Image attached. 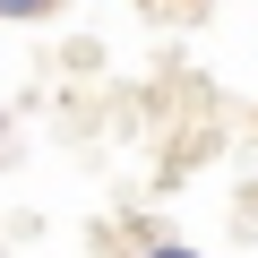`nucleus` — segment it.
Returning <instances> with one entry per match:
<instances>
[{"label":"nucleus","mask_w":258,"mask_h":258,"mask_svg":"<svg viewBox=\"0 0 258 258\" xmlns=\"http://www.w3.org/2000/svg\"><path fill=\"white\" fill-rule=\"evenodd\" d=\"M155 258H189V249H155Z\"/></svg>","instance_id":"f03ea898"},{"label":"nucleus","mask_w":258,"mask_h":258,"mask_svg":"<svg viewBox=\"0 0 258 258\" xmlns=\"http://www.w3.org/2000/svg\"><path fill=\"white\" fill-rule=\"evenodd\" d=\"M52 0H0V18H43Z\"/></svg>","instance_id":"f257e3e1"}]
</instances>
